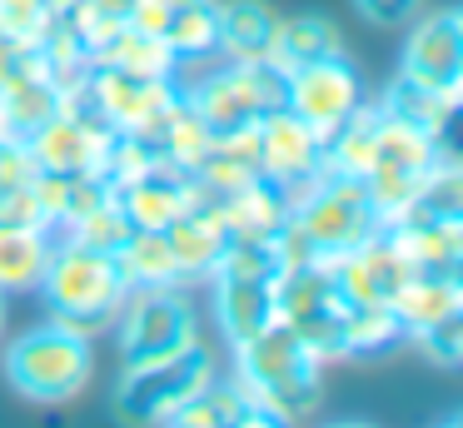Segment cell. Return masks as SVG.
I'll return each instance as SVG.
<instances>
[{"instance_id": "obj_1", "label": "cell", "mask_w": 463, "mask_h": 428, "mask_svg": "<svg viewBox=\"0 0 463 428\" xmlns=\"http://www.w3.org/2000/svg\"><path fill=\"white\" fill-rule=\"evenodd\" d=\"M373 229H383V219L373 214L364 179L319 175L299 199H289V214L274 234V249H279V264L294 269V264L344 254V249L364 244Z\"/></svg>"}, {"instance_id": "obj_2", "label": "cell", "mask_w": 463, "mask_h": 428, "mask_svg": "<svg viewBox=\"0 0 463 428\" xmlns=\"http://www.w3.org/2000/svg\"><path fill=\"white\" fill-rule=\"evenodd\" d=\"M319 358L274 319L264 334L234 344V378L250 394V404L260 408L264 423H284L299 418L319 404Z\"/></svg>"}, {"instance_id": "obj_3", "label": "cell", "mask_w": 463, "mask_h": 428, "mask_svg": "<svg viewBox=\"0 0 463 428\" xmlns=\"http://www.w3.org/2000/svg\"><path fill=\"white\" fill-rule=\"evenodd\" d=\"M95 374V348L90 334L75 324H35L5 348V378L21 398L31 404H65L75 398Z\"/></svg>"}, {"instance_id": "obj_4", "label": "cell", "mask_w": 463, "mask_h": 428, "mask_svg": "<svg viewBox=\"0 0 463 428\" xmlns=\"http://www.w3.org/2000/svg\"><path fill=\"white\" fill-rule=\"evenodd\" d=\"M35 289L45 294L51 319L75 324V328H85V334L110 324L115 309L130 294L120 269H115V254L85 249V244H75V239H61V244H55V254H51V264H45V274Z\"/></svg>"}, {"instance_id": "obj_5", "label": "cell", "mask_w": 463, "mask_h": 428, "mask_svg": "<svg viewBox=\"0 0 463 428\" xmlns=\"http://www.w3.org/2000/svg\"><path fill=\"white\" fill-rule=\"evenodd\" d=\"M180 90L204 115V125L214 135H224V129H244L260 115L284 105V70H274L269 60H220L214 55V65L204 75H194V80L180 75Z\"/></svg>"}, {"instance_id": "obj_6", "label": "cell", "mask_w": 463, "mask_h": 428, "mask_svg": "<svg viewBox=\"0 0 463 428\" xmlns=\"http://www.w3.org/2000/svg\"><path fill=\"white\" fill-rule=\"evenodd\" d=\"M443 155H449V139L423 135V129H413V125H403V119L379 109V139H373V159L364 169V195H369L373 214L383 224L399 219Z\"/></svg>"}, {"instance_id": "obj_7", "label": "cell", "mask_w": 463, "mask_h": 428, "mask_svg": "<svg viewBox=\"0 0 463 428\" xmlns=\"http://www.w3.org/2000/svg\"><path fill=\"white\" fill-rule=\"evenodd\" d=\"M214 374H220V364L200 344H190L184 354L155 358V364H135L125 368L120 388H115V418H125V423H175L180 408Z\"/></svg>"}, {"instance_id": "obj_8", "label": "cell", "mask_w": 463, "mask_h": 428, "mask_svg": "<svg viewBox=\"0 0 463 428\" xmlns=\"http://www.w3.org/2000/svg\"><path fill=\"white\" fill-rule=\"evenodd\" d=\"M274 319L319 364L344 358V294L334 289V274L324 259L279 269V279H274Z\"/></svg>"}, {"instance_id": "obj_9", "label": "cell", "mask_w": 463, "mask_h": 428, "mask_svg": "<svg viewBox=\"0 0 463 428\" xmlns=\"http://www.w3.org/2000/svg\"><path fill=\"white\" fill-rule=\"evenodd\" d=\"M115 338H120V358L125 368L135 364H155V358L184 354L194 338V314L190 299L180 294V284H160V289H130L125 304L115 309Z\"/></svg>"}, {"instance_id": "obj_10", "label": "cell", "mask_w": 463, "mask_h": 428, "mask_svg": "<svg viewBox=\"0 0 463 428\" xmlns=\"http://www.w3.org/2000/svg\"><path fill=\"white\" fill-rule=\"evenodd\" d=\"M120 129L80 95L71 90L65 109L51 115L25 145L35 155V169H55V175H105V155H110Z\"/></svg>"}, {"instance_id": "obj_11", "label": "cell", "mask_w": 463, "mask_h": 428, "mask_svg": "<svg viewBox=\"0 0 463 428\" xmlns=\"http://www.w3.org/2000/svg\"><path fill=\"white\" fill-rule=\"evenodd\" d=\"M409 40L399 55V80L433 95H463V15L458 10H433V15H413L409 20Z\"/></svg>"}, {"instance_id": "obj_12", "label": "cell", "mask_w": 463, "mask_h": 428, "mask_svg": "<svg viewBox=\"0 0 463 428\" xmlns=\"http://www.w3.org/2000/svg\"><path fill=\"white\" fill-rule=\"evenodd\" d=\"M359 105H364V85L344 55H324L314 65H299L284 75V109L299 115L319 139H329Z\"/></svg>"}, {"instance_id": "obj_13", "label": "cell", "mask_w": 463, "mask_h": 428, "mask_svg": "<svg viewBox=\"0 0 463 428\" xmlns=\"http://www.w3.org/2000/svg\"><path fill=\"white\" fill-rule=\"evenodd\" d=\"M80 95L125 135V129H150L184 90L175 75H135V70L115 65H90V75L80 80Z\"/></svg>"}, {"instance_id": "obj_14", "label": "cell", "mask_w": 463, "mask_h": 428, "mask_svg": "<svg viewBox=\"0 0 463 428\" xmlns=\"http://www.w3.org/2000/svg\"><path fill=\"white\" fill-rule=\"evenodd\" d=\"M254 129H260L264 179L279 185L289 199H299L304 189L324 175V139L314 135L299 115H289L284 105L269 109V115H260V125H254Z\"/></svg>"}, {"instance_id": "obj_15", "label": "cell", "mask_w": 463, "mask_h": 428, "mask_svg": "<svg viewBox=\"0 0 463 428\" xmlns=\"http://www.w3.org/2000/svg\"><path fill=\"white\" fill-rule=\"evenodd\" d=\"M334 274V289H339L349 304H389V294L399 289V279L409 274V264L399 259L393 239L383 229H373L364 244L344 249V254L324 259Z\"/></svg>"}, {"instance_id": "obj_16", "label": "cell", "mask_w": 463, "mask_h": 428, "mask_svg": "<svg viewBox=\"0 0 463 428\" xmlns=\"http://www.w3.org/2000/svg\"><path fill=\"white\" fill-rule=\"evenodd\" d=\"M115 199H120V209L130 214L135 229H165L170 219H180L184 209L194 204V195H200V185H194V175H184V169L175 165H150L140 169V175L120 179V185H110Z\"/></svg>"}, {"instance_id": "obj_17", "label": "cell", "mask_w": 463, "mask_h": 428, "mask_svg": "<svg viewBox=\"0 0 463 428\" xmlns=\"http://www.w3.org/2000/svg\"><path fill=\"white\" fill-rule=\"evenodd\" d=\"M194 185H200V179H194ZM165 234H170V249H175V259H180V274L204 279L220 264L224 244H230V229H224V219H220V195H210V189L200 185L194 204L184 209L180 219H170Z\"/></svg>"}, {"instance_id": "obj_18", "label": "cell", "mask_w": 463, "mask_h": 428, "mask_svg": "<svg viewBox=\"0 0 463 428\" xmlns=\"http://www.w3.org/2000/svg\"><path fill=\"white\" fill-rule=\"evenodd\" d=\"M210 279H214V319H220V334L230 348L274 324V279H250V274H210Z\"/></svg>"}, {"instance_id": "obj_19", "label": "cell", "mask_w": 463, "mask_h": 428, "mask_svg": "<svg viewBox=\"0 0 463 428\" xmlns=\"http://www.w3.org/2000/svg\"><path fill=\"white\" fill-rule=\"evenodd\" d=\"M389 309H393V319H399L403 338H409V334H419L423 324H433V319L458 314L463 309V279L453 274V269H409V274L399 279V289L389 294Z\"/></svg>"}, {"instance_id": "obj_20", "label": "cell", "mask_w": 463, "mask_h": 428, "mask_svg": "<svg viewBox=\"0 0 463 428\" xmlns=\"http://www.w3.org/2000/svg\"><path fill=\"white\" fill-rule=\"evenodd\" d=\"M383 234L393 239L399 259L409 269H453L463 264V219H389Z\"/></svg>"}, {"instance_id": "obj_21", "label": "cell", "mask_w": 463, "mask_h": 428, "mask_svg": "<svg viewBox=\"0 0 463 428\" xmlns=\"http://www.w3.org/2000/svg\"><path fill=\"white\" fill-rule=\"evenodd\" d=\"M61 109H65V90L55 85L45 70H25V75L0 85V129H11V135H21V139H31L35 129L51 115H61Z\"/></svg>"}, {"instance_id": "obj_22", "label": "cell", "mask_w": 463, "mask_h": 428, "mask_svg": "<svg viewBox=\"0 0 463 428\" xmlns=\"http://www.w3.org/2000/svg\"><path fill=\"white\" fill-rule=\"evenodd\" d=\"M55 244H61V234L51 224L0 229V294H21V289L41 284Z\"/></svg>"}, {"instance_id": "obj_23", "label": "cell", "mask_w": 463, "mask_h": 428, "mask_svg": "<svg viewBox=\"0 0 463 428\" xmlns=\"http://www.w3.org/2000/svg\"><path fill=\"white\" fill-rule=\"evenodd\" d=\"M289 214V195L269 179L260 185H244L234 195H220V219L230 229V239H274Z\"/></svg>"}, {"instance_id": "obj_24", "label": "cell", "mask_w": 463, "mask_h": 428, "mask_svg": "<svg viewBox=\"0 0 463 428\" xmlns=\"http://www.w3.org/2000/svg\"><path fill=\"white\" fill-rule=\"evenodd\" d=\"M145 135L155 139V149H160L165 165L184 169V175H194V165H200V159L210 155V145H214V129L204 125V115L184 95L175 100V105L165 109V115L145 129Z\"/></svg>"}, {"instance_id": "obj_25", "label": "cell", "mask_w": 463, "mask_h": 428, "mask_svg": "<svg viewBox=\"0 0 463 428\" xmlns=\"http://www.w3.org/2000/svg\"><path fill=\"white\" fill-rule=\"evenodd\" d=\"M115 269H120L125 289H160V284H184L180 259L170 249L165 229H130L120 249H115Z\"/></svg>"}, {"instance_id": "obj_26", "label": "cell", "mask_w": 463, "mask_h": 428, "mask_svg": "<svg viewBox=\"0 0 463 428\" xmlns=\"http://www.w3.org/2000/svg\"><path fill=\"white\" fill-rule=\"evenodd\" d=\"M180 65H204L220 55V0H175L160 30Z\"/></svg>"}, {"instance_id": "obj_27", "label": "cell", "mask_w": 463, "mask_h": 428, "mask_svg": "<svg viewBox=\"0 0 463 428\" xmlns=\"http://www.w3.org/2000/svg\"><path fill=\"white\" fill-rule=\"evenodd\" d=\"M274 25L279 15L264 0H220V60H264Z\"/></svg>"}, {"instance_id": "obj_28", "label": "cell", "mask_w": 463, "mask_h": 428, "mask_svg": "<svg viewBox=\"0 0 463 428\" xmlns=\"http://www.w3.org/2000/svg\"><path fill=\"white\" fill-rule=\"evenodd\" d=\"M324 55H339V35L324 15H294V20H279L274 25V40H269V65L274 70H299V65H314Z\"/></svg>"}, {"instance_id": "obj_29", "label": "cell", "mask_w": 463, "mask_h": 428, "mask_svg": "<svg viewBox=\"0 0 463 428\" xmlns=\"http://www.w3.org/2000/svg\"><path fill=\"white\" fill-rule=\"evenodd\" d=\"M95 65H115V70H135V75H180V60H175L170 40L155 35L140 25H120L105 40L100 60Z\"/></svg>"}, {"instance_id": "obj_30", "label": "cell", "mask_w": 463, "mask_h": 428, "mask_svg": "<svg viewBox=\"0 0 463 428\" xmlns=\"http://www.w3.org/2000/svg\"><path fill=\"white\" fill-rule=\"evenodd\" d=\"M379 109L393 115V119H403V125H413V129H423V135L449 139L453 115H458V100L433 95V90H419V85H409V80H393V85L383 90Z\"/></svg>"}, {"instance_id": "obj_31", "label": "cell", "mask_w": 463, "mask_h": 428, "mask_svg": "<svg viewBox=\"0 0 463 428\" xmlns=\"http://www.w3.org/2000/svg\"><path fill=\"white\" fill-rule=\"evenodd\" d=\"M254 418H260V408L250 404V394L240 388V378H220V374H214L210 384H204L200 394L180 408L175 423H254Z\"/></svg>"}, {"instance_id": "obj_32", "label": "cell", "mask_w": 463, "mask_h": 428, "mask_svg": "<svg viewBox=\"0 0 463 428\" xmlns=\"http://www.w3.org/2000/svg\"><path fill=\"white\" fill-rule=\"evenodd\" d=\"M403 344V328L389 304H349L344 299V354H383Z\"/></svg>"}, {"instance_id": "obj_33", "label": "cell", "mask_w": 463, "mask_h": 428, "mask_svg": "<svg viewBox=\"0 0 463 428\" xmlns=\"http://www.w3.org/2000/svg\"><path fill=\"white\" fill-rule=\"evenodd\" d=\"M130 214L120 209V199H100L95 209H85L75 224H65L61 229V239H75V244H85V249H100V254H115V249L130 239Z\"/></svg>"}, {"instance_id": "obj_34", "label": "cell", "mask_w": 463, "mask_h": 428, "mask_svg": "<svg viewBox=\"0 0 463 428\" xmlns=\"http://www.w3.org/2000/svg\"><path fill=\"white\" fill-rule=\"evenodd\" d=\"M423 348V358H433L439 368H458L463 364V309L458 314H443L433 324H423L419 334H409Z\"/></svg>"}, {"instance_id": "obj_35", "label": "cell", "mask_w": 463, "mask_h": 428, "mask_svg": "<svg viewBox=\"0 0 463 428\" xmlns=\"http://www.w3.org/2000/svg\"><path fill=\"white\" fill-rule=\"evenodd\" d=\"M35 179V155L21 135L11 129H0V195H15Z\"/></svg>"}, {"instance_id": "obj_36", "label": "cell", "mask_w": 463, "mask_h": 428, "mask_svg": "<svg viewBox=\"0 0 463 428\" xmlns=\"http://www.w3.org/2000/svg\"><path fill=\"white\" fill-rule=\"evenodd\" d=\"M354 10H359L369 25H379V30H399V25H409V20L423 10V0H354Z\"/></svg>"}, {"instance_id": "obj_37", "label": "cell", "mask_w": 463, "mask_h": 428, "mask_svg": "<svg viewBox=\"0 0 463 428\" xmlns=\"http://www.w3.org/2000/svg\"><path fill=\"white\" fill-rule=\"evenodd\" d=\"M0 20L21 35H35L51 20V0H0Z\"/></svg>"}, {"instance_id": "obj_38", "label": "cell", "mask_w": 463, "mask_h": 428, "mask_svg": "<svg viewBox=\"0 0 463 428\" xmlns=\"http://www.w3.org/2000/svg\"><path fill=\"white\" fill-rule=\"evenodd\" d=\"M80 5H90L95 15H110V20H125V15H130V5H135V0H80Z\"/></svg>"}, {"instance_id": "obj_39", "label": "cell", "mask_w": 463, "mask_h": 428, "mask_svg": "<svg viewBox=\"0 0 463 428\" xmlns=\"http://www.w3.org/2000/svg\"><path fill=\"white\" fill-rule=\"evenodd\" d=\"M0 334H5V294H0Z\"/></svg>"}]
</instances>
